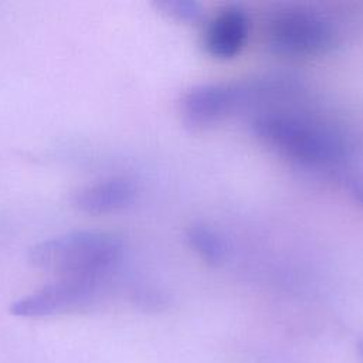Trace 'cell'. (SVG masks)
<instances>
[{
  "label": "cell",
  "instance_id": "obj_1",
  "mask_svg": "<svg viewBox=\"0 0 363 363\" xmlns=\"http://www.w3.org/2000/svg\"><path fill=\"white\" fill-rule=\"evenodd\" d=\"M123 255V244L105 231H71L34 244L28 262L58 278H78L104 282Z\"/></svg>",
  "mask_w": 363,
  "mask_h": 363
},
{
  "label": "cell",
  "instance_id": "obj_2",
  "mask_svg": "<svg viewBox=\"0 0 363 363\" xmlns=\"http://www.w3.org/2000/svg\"><path fill=\"white\" fill-rule=\"evenodd\" d=\"M250 128L267 146L306 166H337L349 155L345 139L332 128L294 113L264 112Z\"/></svg>",
  "mask_w": 363,
  "mask_h": 363
},
{
  "label": "cell",
  "instance_id": "obj_3",
  "mask_svg": "<svg viewBox=\"0 0 363 363\" xmlns=\"http://www.w3.org/2000/svg\"><path fill=\"white\" fill-rule=\"evenodd\" d=\"M335 28L322 14L302 7L277 11L267 23L268 45L278 54L308 57L335 44Z\"/></svg>",
  "mask_w": 363,
  "mask_h": 363
},
{
  "label": "cell",
  "instance_id": "obj_4",
  "mask_svg": "<svg viewBox=\"0 0 363 363\" xmlns=\"http://www.w3.org/2000/svg\"><path fill=\"white\" fill-rule=\"evenodd\" d=\"M102 282L57 278L11 303L10 312L21 318H43L77 311L94 302Z\"/></svg>",
  "mask_w": 363,
  "mask_h": 363
},
{
  "label": "cell",
  "instance_id": "obj_5",
  "mask_svg": "<svg viewBox=\"0 0 363 363\" xmlns=\"http://www.w3.org/2000/svg\"><path fill=\"white\" fill-rule=\"evenodd\" d=\"M248 91L234 84H200L183 95L180 99V113L189 126L204 128L230 113Z\"/></svg>",
  "mask_w": 363,
  "mask_h": 363
},
{
  "label": "cell",
  "instance_id": "obj_6",
  "mask_svg": "<svg viewBox=\"0 0 363 363\" xmlns=\"http://www.w3.org/2000/svg\"><path fill=\"white\" fill-rule=\"evenodd\" d=\"M136 184L128 177H109L77 190L71 197L75 210L89 216L109 214L128 207L136 197Z\"/></svg>",
  "mask_w": 363,
  "mask_h": 363
},
{
  "label": "cell",
  "instance_id": "obj_7",
  "mask_svg": "<svg viewBox=\"0 0 363 363\" xmlns=\"http://www.w3.org/2000/svg\"><path fill=\"white\" fill-rule=\"evenodd\" d=\"M250 20L247 13L237 7H225L208 23L204 33L207 52L220 60L235 57L247 43Z\"/></svg>",
  "mask_w": 363,
  "mask_h": 363
},
{
  "label": "cell",
  "instance_id": "obj_8",
  "mask_svg": "<svg viewBox=\"0 0 363 363\" xmlns=\"http://www.w3.org/2000/svg\"><path fill=\"white\" fill-rule=\"evenodd\" d=\"M189 245L208 264H220L227 255V244L211 227L196 223L186 230Z\"/></svg>",
  "mask_w": 363,
  "mask_h": 363
},
{
  "label": "cell",
  "instance_id": "obj_9",
  "mask_svg": "<svg viewBox=\"0 0 363 363\" xmlns=\"http://www.w3.org/2000/svg\"><path fill=\"white\" fill-rule=\"evenodd\" d=\"M156 6L174 20L183 23H194L201 18V6L193 0H162Z\"/></svg>",
  "mask_w": 363,
  "mask_h": 363
},
{
  "label": "cell",
  "instance_id": "obj_10",
  "mask_svg": "<svg viewBox=\"0 0 363 363\" xmlns=\"http://www.w3.org/2000/svg\"><path fill=\"white\" fill-rule=\"evenodd\" d=\"M345 186L352 199L363 207V174L349 173L345 177Z\"/></svg>",
  "mask_w": 363,
  "mask_h": 363
},
{
  "label": "cell",
  "instance_id": "obj_11",
  "mask_svg": "<svg viewBox=\"0 0 363 363\" xmlns=\"http://www.w3.org/2000/svg\"><path fill=\"white\" fill-rule=\"evenodd\" d=\"M359 354H360V357H362V360H363V343H362L360 347H359Z\"/></svg>",
  "mask_w": 363,
  "mask_h": 363
}]
</instances>
